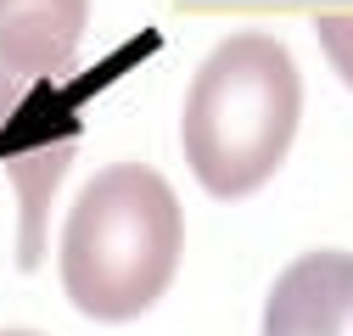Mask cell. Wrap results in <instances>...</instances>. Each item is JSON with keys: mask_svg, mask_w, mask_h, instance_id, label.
<instances>
[{"mask_svg": "<svg viewBox=\"0 0 353 336\" xmlns=\"http://www.w3.org/2000/svg\"><path fill=\"white\" fill-rule=\"evenodd\" d=\"M0 336H39V330H0Z\"/></svg>", "mask_w": 353, "mask_h": 336, "instance_id": "cell-7", "label": "cell"}, {"mask_svg": "<svg viewBox=\"0 0 353 336\" xmlns=\"http://www.w3.org/2000/svg\"><path fill=\"white\" fill-rule=\"evenodd\" d=\"M90 28V0H0V123L57 73Z\"/></svg>", "mask_w": 353, "mask_h": 336, "instance_id": "cell-3", "label": "cell"}, {"mask_svg": "<svg viewBox=\"0 0 353 336\" xmlns=\"http://www.w3.org/2000/svg\"><path fill=\"white\" fill-rule=\"evenodd\" d=\"M258 336H353V252L314 246L292 258L263 297Z\"/></svg>", "mask_w": 353, "mask_h": 336, "instance_id": "cell-4", "label": "cell"}, {"mask_svg": "<svg viewBox=\"0 0 353 336\" xmlns=\"http://www.w3.org/2000/svg\"><path fill=\"white\" fill-rule=\"evenodd\" d=\"M185 213L174 185L146 162H112L79 191L62 224L57 269L84 319H141L180 275Z\"/></svg>", "mask_w": 353, "mask_h": 336, "instance_id": "cell-2", "label": "cell"}, {"mask_svg": "<svg viewBox=\"0 0 353 336\" xmlns=\"http://www.w3.org/2000/svg\"><path fill=\"white\" fill-rule=\"evenodd\" d=\"M314 34H320V51L336 67V78L353 90V12H325L314 23Z\"/></svg>", "mask_w": 353, "mask_h": 336, "instance_id": "cell-6", "label": "cell"}, {"mask_svg": "<svg viewBox=\"0 0 353 336\" xmlns=\"http://www.w3.org/2000/svg\"><path fill=\"white\" fill-rule=\"evenodd\" d=\"M73 151H79V123H68L62 135L28 140L23 151H6V174H12L17 202H23V235H17L23 269H34L39 252H46V207H51V191L62 185V174H68Z\"/></svg>", "mask_w": 353, "mask_h": 336, "instance_id": "cell-5", "label": "cell"}, {"mask_svg": "<svg viewBox=\"0 0 353 336\" xmlns=\"http://www.w3.org/2000/svg\"><path fill=\"white\" fill-rule=\"evenodd\" d=\"M297 123L303 73L292 51L263 28H241L202 56L180 112V146L208 196L241 202L275 180Z\"/></svg>", "mask_w": 353, "mask_h": 336, "instance_id": "cell-1", "label": "cell"}]
</instances>
